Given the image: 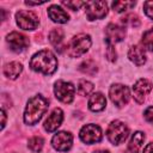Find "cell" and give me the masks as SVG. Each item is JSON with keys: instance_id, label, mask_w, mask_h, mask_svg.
<instances>
[{"instance_id": "cell-1", "label": "cell", "mask_w": 153, "mask_h": 153, "mask_svg": "<svg viewBox=\"0 0 153 153\" xmlns=\"http://www.w3.org/2000/svg\"><path fill=\"white\" fill-rule=\"evenodd\" d=\"M30 67L35 72H39V73H43L45 75L53 74L56 71L57 60L50 50L44 49V50L36 53L32 56V59L30 61Z\"/></svg>"}, {"instance_id": "cell-2", "label": "cell", "mask_w": 153, "mask_h": 153, "mask_svg": "<svg viewBox=\"0 0 153 153\" xmlns=\"http://www.w3.org/2000/svg\"><path fill=\"white\" fill-rule=\"evenodd\" d=\"M47 109H48V100L44 97L37 94V96L30 98L26 104L25 111H24L25 123L30 124V126L36 124L42 118V116L44 115Z\"/></svg>"}, {"instance_id": "cell-3", "label": "cell", "mask_w": 153, "mask_h": 153, "mask_svg": "<svg viewBox=\"0 0 153 153\" xmlns=\"http://www.w3.org/2000/svg\"><path fill=\"white\" fill-rule=\"evenodd\" d=\"M90 47H91V37L86 33H79L69 41L66 50L71 57H79L82 54H85Z\"/></svg>"}, {"instance_id": "cell-4", "label": "cell", "mask_w": 153, "mask_h": 153, "mask_svg": "<svg viewBox=\"0 0 153 153\" xmlns=\"http://www.w3.org/2000/svg\"><path fill=\"white\" fill-rule=\"evenodd\" d=\"M128 134H129V129L128 127L121 122V121H112L109 127H108V130H106V136L109 139V141L112 143V145H120L122 143L127 137H128Z\"/></svg>"}, {"instance_id": "cell-5", "label": "cell", "mask_w": 153, "mask_h": 153, "mask_svg": "<svg viewBox=\"0 0 153 153\" xmlns=\"http://www.w3.org/2000/svg\"><path fill=\"white\" fill-rule=\"evenodd\" d=\"M109 96H110L111 102L118 108L126 105L129 100V97H130L129 88L126 85H122V84L112 85L109 90Z\"/></svg>"}, {"instance_id": "cell-6", "label": "cell", "mask_w": 153, "mask_h": 153, "mask_svg": "<svg viewBox=\"0 0 153 153\" xmlns=\"http://www.w3.org/2000/svg\"><path fill=\"white\" fill-rule=\"evenodd\" d=\"M54 92H55V96H56V98L59 100H61V102L67 104V103H71L74 99L75 88L68 81L57 80L55 82V86H54Z\"/></svg>"}, {"instance_id": "cell-7", "label": "cell", "mask_w": 153, "mask_h": 153, "mask_svg": "<svg viewBox=\"0 0 153 153\" xmlns=\"http://www.w3.org/2000/svg\"><path fill=\"white\" fill-rule=\"evenodd\" d=\"M85 7L88 20L102 19L108 13V4L105 1H88L85 4Z\"/></svg>"}, {"instance_id": "cell-8", "label": "cell", "mask_w": 153, "mask_h": 153, "mask_svg": "<svg viewBox=\"0 0 153 153\" xmlns=\"http://www.w3.org/2000/svg\"><path fill=\"white\" fill-rule=\"evenodd\" d=\"M17 24L23 30H33L38 26V17L32 11H19L16 13Z\"/></svg>"}, {"instance_id": "cell-9", "label": "cell", "mask_w": 153, "mask_h": 153, "mask_svg": "<svg viewBox=\"0 0 153 153\" xmlns=\"http://www.w3.org/2000/svg\"><path fill=\"white\" fill-rule=\"evenodd\" d=\"M80 139L87 143L93 145L102 140V130L97 124H86L80 130Z\"/></svg>"}, {"instance_id": "cell-10", "label": "cell", "mask_w": 153, "mask_h": 153, "mask_svg": "<svg viewBox=\"0 0 153 153\" xmlns=\"http://www.w3.org/2000/svg\"><path fill=\"white\" fill-rule=\"evenodd\" d=\"M51 143H53V147H54L56 151L67 152V151H69L71 147H72L73 136H72L71 133H67V131H59L57 134H55V135L53 136Z\"/></svg>"}, {"instance_id": "cell-11", "label": "cell", "mask_w": 153, "mask_h": 153, "mask_svg": "<svg viewBox=\"0 0 153 153\" xmlns=\"http://www.w3.org/2000/svg\"><path fill=\"white\" fill-rule=\"evenodd\" d=\"M6 41L10 44V48L16 53L23 51L29 45V38L26 36H24L23 33H19V32H16V31L8 33Z\"/></svg>"}, {"instance_id": "cell-12", "label": "cell", "mask_w": 153, "mask_h": 153, "mask_svg": "<svg viewBox=\"0 0 153 153\" xmlns=\"http://www.w3.org/2000/svg\"><path fill=\"white\" fill-rule=\"evenodd\" d=\"M152 90V82L147 79H139L133 86V96L137 103H143L146 96Z\"/></svg>"}, {"instance_id": "cell-13", "label": "cell", "mask_w": 153, "mask_h": 153, "mask_svg": "<svg viewBox=\"0 0 153 153\" xmlns=\"http://www.w3.org/2000/svg\"><path fill=\"white\" fill-rule=\"evenodd\" d=\"M126 36V29L123 26L116 25V24H109L105 29V37L108 44H114L117 42H121Z\"/></svg>"}, {"instance_id": "cell-14", "label": "cell", "mask_w": 153, "mask_h": 153, "mask_svg": "<svg viewBox=\"0 0 153 153\" xmlns=\"http://www.w3.org/2000/svg\"><path fill=\"white\" fill-rule=\"evenodd\" d=\"M62 120H63V112H62V110L59 109V108L54 109L53 112L44 121V129L47 131H54V130H56L61 126Z\"/></svg>"}, {"instance_id": "cell-15", "label": "cell", "mask_w": 153, "mask_h": 153, "mask_svg": "<svg viewBox=\"0 0 153 153\" xmlns=\"http://www.w3.org/2000/svg\"><path fill=\"white\" fill-rule=\"evenodd\" d=\"M48 16H49V18L53 22L60 23V24L67 23L68 22V18H69V16L67 14V12L63 8H61L60 6H57V5H53V6L49 7Z\"/></svg>"}, {"instance_id": "cell-16", "label": "cell", "mask_w": 153, "mask_h": 153, "mask_svg": "<svg viewBox=\"0 0 153 153\" xmlns=\"http://www.w3.org/2000/svg\"><path fill=\"white\" fill-rule=\"evenodd\" d=\"M128 57L137 66H142L146 62V54L145 49L141 45H133L128 51Z\"/></svg>"}, {"instance_id": "cell-17", "label": "cell", "mask_w": 153, "mask_h": 153, "mask_svg": "<svg viewBox=\"0 0 153 153\" xmlns=\"http://www.w3.org/2000/svg\"><path fill=\"white\" fill-rule=\"evenodd\" d=\"M105 105H106V99L104 94L100 92L93 93L88 100V108L92 111H100L105 108Z\"/></svg>"}, {"instance_id": "cell-18", "label": "cell", "mask_w": 153, "mask_h": 153, "mask_svg": "<svg viewBox=\"0 0 153 153\" xmlns=\"http://www.w3.org/2000/svg\"><path fill=\"white\" fill-rule=\"evenodd\" d=\"M145 140V134L141 131H136L133 134L129 145H128V149L126 153H139V149L141 148L142 143Z\"/></svg>"}, {"instance_id": "cell-19", "label": "cell", "mask_w": 153, "mask_h": 153, "mask_svg": "<svg viewBox=\"0 0 153 153\" xmlns=\"http://www.w3.org/2000/svg\"><path fill=\"white\" fill-rule=\"evenodd\" d=\"M22 71H23L22 65L19 62H16V61L10 62V63L5 65V67H4V74H5V76H7L8 79H12V80L13 79H17L19 76V74L22 73Z\"/></svg>"}, {"instance_id": "cell-20", "label": "cell", "mask_w": 153, "mask_h": 153, "mask_svg": "<svg viewBox=\"0 0 153 153\" xmlns=\"http://www.w3.org/2000/svg\"><path fill=\"white\" fill-rule=\"evenodd\" d=\"M62 39H63V30L60 29V27H55L50 31L49 33V41L50 43L57 49H61V43H62Z\"/></svg>"}, {"instance_id": "cell-21", "label": "cell", "mask_w": 153, "mask_h": 153, "mask_svg": "<svg viewBox=\"0 0 153 153\" xmlns=\"http://www.w3.org/2000/svg\"><path fill=\"white\" fill-rule=\"evenodd\" d=\"M79 69H80L84 74H87V75H94L96 72H97V66H96V63H94L93 60L88 59V60L84 61V62L80 65Z\"/></svg>"}, {"instance_id": "cell-22", "label": "cell", "mask_w": 153, "mask_h": 153, "mask_svg": "<svg viewBox=\"0 0 153 153\" xmlns=\"http://www.w3.org/2000/svg\"><path fill=\"white\" fill-rule=\"evenodd\" d=\"M94 86L92 82L87 81V80H80L78 82V92L80 96H87L93 91Z\"/></svg>"}, {"instance_id": "cell-23", "label": "cell", "mask_w": 153, "mask_h": 153, "mask_svg": "<svg viewBox=\"0 0 153 153\" xmlns=\"http://www.w3.org/2000/svg\"><path fill=\"white\" fill-rule=\"evenodd\" d=\"M135 6L134 1H115L112 2V10L116 12H124L127 10H130L131 7Z\"/></svg>"}, {"instance_id": "cell-24", "label": "cell", "mask_w": 153, "mask_h": 153, "mask_svg": "<svg viewBox=\"0 0 153 153\" xmlns=\"http://www.w3.org/2000/svg\"><path fill=\"white\" fill-rule=\"evenodd\" d=\"M43 143H44V141L41 136H33L29 140L27 146L32 152L37 153V152H41V149L43 148Z\"/></svg>"}, {"instance_id": "cell-25", "label": "cell", "mask_w": 153, "mask_h": 153, "mask_svg": "<svg viewBox=\"0 0 153 153\" xmlns=\"http://www.w3.org/2000/svg\"><path fill=\"white\" fill-rule=\"evenodd\" d=\"M142 47L146 48L147 50L153 51V29H149L146 31L142 36Z\"/></svg>"}, {"instance_id": "cell-26", "label": "cell", "mask_w": 153, "mask_h": 153, "mask_svg": "<svg viewBox=\"0 0 153 153\" xmlns=\"http://www.w3.org/2000/svg\"><path fill=\"white\" fill-rule=\"evenodd\" d=\"M122 22H123V24L130 25V26H133V27H137V26L140 25V20H139V18H137V16L134 14V13H129V14H127L126 17H123V18H122Z\"/></svg>"}, {"instance_id": "cell-27", "label": "cell", "mask_w": 153, "mask_h": 153, "mask_svg": "<svg viewBox=\"0 0 153 153\" xmlns=\"http://www.w3.org/2000/svg\"><path fill=\"white\" fill-rule=\"evenodd\" d=\"M85 4H86V2H84V1H63V2H62V5L67 6L68 8L73 10V11L79 10L81 6H85Z\"/></svg>"}, {"instance_id": "cell-28", "label": "cell", "mask_w": 153, "mask_h": 153, "mask_svg": "<svg viewBox=\"0 0 153 153\" xmlns=\"http://www.w3.org/2000/svg\"><path fill=\"white\" fill-rule=\"evenodd\" d=\"M143 10H145L146 16L149 17L151 19H153V0L143 2Z\"/></svg>"}, {"instance_id": "cell-29", "label": "cell", "mask_w": 153, "mask_h": 153, "mask_svg": "<svg viewBox=\"0 0 153 153\" xmlns=\"http://www.w3.org/2000/svg\"><path fill=\"white\" fill-rule=\"evenodd\" d=\"M106 56L110 61H115L116 60V51H115V48L112 44H108V48H106Z\"/></svg>"}, {"instance_id": "cell-30", "label": "cell", "mask_w": 153, "mask_h": 153, "mask_svg": "<svg viewBox=\"0 0 153 153\" xmlns=\"http://www.w3.org/2000/svg\"><path fill=\"white\" fill-rule=\"evenodd\" d=\"M143 115H145V120H146V121H148V122H153V106L147 108Z\"/></svg>"}, {"instance_id": "cell-31", "label": "cell", "mask_w": 153, "mask_h": 153, "mask_svg": "<svg viewBox=\"0 0 153 153\" xmlns=\"http://www.w3.org/2000/svg\"><path fill=\"white\" fill-rule=\"evenodd\" d=\"M143 153H153V142L148 143V145L145 147V149H143Z\"/></svg>"}, {"instance_id": "cell-32", "label": "cell", "mask_w": 153, "mask_h": 153, "mask_svg": "<svg viewBox=\"0 0 153 153\" xmlns=\"http://www.w3.org/2000/svg\"><path fill=\"white\" fill-rule=\"evenodd\" d=\"M1 115H2V123H1V128L5 127V121H6V112H5V109L2 108L1 110Z\"/></svg>"}, {"instance_id": "cell-33", "label": "cell", "mask_w": 153, "mask_h": 153, "mask_svg": "<svg viewBox=\"0 0 153 153\" xmlns=\"http://www.w3.org/2000/svg\"><path fill=\"white\" fill-rule=\"evenodd\" d=\"M93 153H109L108 151H96V152H93Z\"/></svg>"}]
</instances>
